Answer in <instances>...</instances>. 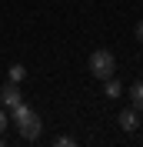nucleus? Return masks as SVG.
Here are the masks:
<instances>
[{
    "mask_svg": "<svg viewBox=\"0 0 143 147\" xmlns=\"http://www.w3.org/2000/svg\"><path fill=\"white\" fill-rule=\"evenodd\" d=\"M10 117H13V127L20 130V137L23 140H37L40 137V117H37V110L33 107H27V104H17V107L10 110Z\"/></svg>",
    "mask_w": 143,
    "mask_h": 147,
    "instance_id": "f257e3e1",
    "label": "nucleus"
},
{
    "mask_svg": "<svg viewBox=\"0 0 143 147\" xmlns=\"http://www.w3.org/2000/svg\"><path fill=\"white\" fill-rule=\"evenodd\" d=\"M90 74L100 77V80L116 77V57L110 54V50H93V54H90Z\"/></svg>",
    "mask_w": 143,
    "mask_h": 147,
    "instance_id": "f03ea898",
    "label": "nucleus"
},
{
    "mask_svg": "<svg viewBox=\"0 0 143 147\" xmlns=\"http://www.w3.org/2000/svg\"><path fill=\"white\" fill-rule=\"evenodd\" d=\"M116 124H120V130H126V134H136V130H140V110H136V107L120 110Z\"/></svg>",
    "mask_w": 143,
    "mask_h": 147,
    "instance_id": "7ed1b4c3",
    "label": "nucleus"
},
{
    "mask_svg": "<svg viewBox=\"0 0 143 147\" xmlns=\"http://www.w3.org/2000/svg\"><path fill=\"white\" fill-rule=\"evenodd\" d=\"M0 104H3V107H10V110L17 107V104H23V97H20V87H17L13 80L3 84V90H0Z\"/></svg>",
    "mask_w": 143,
    "mask_h": 147,
    "instance_id": "20e7f679",
    "label": "nucleus"
},
{
    "mask_svg": "<svg viewBox=\"0 0 143 147\" xmlns=\"http://www.w3.org/2000/svg\"><path fill=\"white\" fill-rule=\"evenodd\" d=\"M130 104H133L136 110H143V80H136L133 87H130Z\"/></svg>",
    "mask_w": 143,
    "mask_h": 147,
    "instance_id": "39448f33",
    "label": "nucleus"
},
{
    "mask_svg": "<svg viewBox=\"0 0 143 147\" xmlns=\"http://www.w3.org/2000/svg\"><path fill=\"white\" fill-rule=\"evenodd\" d=\"M120 90H123V87H120V80H113V77H110V80H103V94H107V97H120Z\"/></svg>",
    "mask_w": 143,
    "mask_h": 147,
    "instance_id": "423d86ee",
    "label": "nucleus"
},
{
    "mask_svg": "<svg viewBox=\"0 0 143 147\" xmlns=\"http://www.w3.org/2000/svg\"><path fill=\"white\" fill-rule=\"evenodd\" d=\"M23 77H27V67H23V64H13V67H10V80H13V84H20Z\"/></svg>",
    "mask_w": 143,
    "mask_h": 147,
    "instance_id": "0eeeda50",
    "label": "nucleus"
},
{
    "mask_svg": "<svg viewBox=\"0 0 143 147\" xmlns=\"http://www.w3.org/2000/svg\"><path fill=\"white\" fill-rule=\"evenodd\" d=\"M7 124H10V117H7V110L0 107V134H3V130H7Z\"/></svg>",
    "mask_w": 143,
    "mask_h": 147,
    "instance_id": "6e6552de",
    "label": "nucleus"
},
{
    "mask_svg": "<svg viewBox=\"0 0 143 147\" xmlns=\"http://www.w3.org/2000/svg\"><path fill=\"white\" fill-rule=\"evenodd\" d=\"M57 147H73V137H57Z\"/></svg>",
    "mask_w": 143,
    "mask_h": 147,
    "instance_id": "1a4fd4ad",
    "label": "nucleus"
},
{
    "mask_svg": "<svg viewBox=\"0 0 143 147\" xmlns=\"http://www.w3.org/2000/svg\"><path fill=\"white\" fill-rule=\"evenodd\" d=\"M133 34H136V40H140V44H143V20H140V24H136V30H133Z\"/></svg>",
    "mask_w": 143,
    "mask_h": 147,
    "instance_id": "9d476101",
    "label": "nucleus"
},
{
    "mask_svg": "<svg viewBox=\"0 0 143 147\" xmlns=\"http://www.w3.org/2000/svg\"><path fill=\"white\" fill-rule=\"evenodd\" d=\"M0 147H3V137H0Z\"/></svg>",
    "mask_w": 143,
    "mask_h": 147,
    "instance_id": "9b49d317",
    "label": "nucleus"
}]
</instances>
